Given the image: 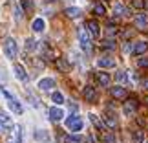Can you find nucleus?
<instances>
[{
	"mask_svg": "<svg viewBox=\"0 0 148 143\" xmlns=\"http://www.w3.org/2000/svg\"><path fill=\"white\" fill-rule=\"evenodd\" d=\"M37 48H38V42L35 41V39H27V41H26V50L27 51H33Z\"/></svg>",
	"mask_w": 148,
	"mask_h": 143,
	"instance_id": "26",
	"label": "nucleus"
},
{
	"mask_svg": "<svg viewBox=\"0 0 148 143\" xmlns=\"http://www.w3.org/2000/svg\"><path fill=\"white\" fill-rule=\"evenodd\" d=\"M132 6L137 8V9H141V8H145V2H143V0H132Z\"/></svg>",
	"mask_w": 148,
	"mask_h": 143,
	"instance_id": "33",
	"label": "nucleus"
},
{
	"mask_svg": "<svg viewBox=\"0 0 148 143\" xmlns=\"http://www.w3.org/2000/svg\"><path fill=\"white\" fill-rule=\"evenodd\" d=\"M145 143H148V141H145Z\"/></svg>",
	"mask_w": 148,
	"mask_h": 143,
	"instance_id": "41",
	"label": "nucleus"
},
{
	"mask_svg": "<svg viewBox=\"0 0 148 143\" xmlns=\"http://www.w3.org/2000/svg\"><path fill=\"white\" fill-rule=\"evenodd\" d=\"M97 66L99 68H104V70H108V68H115V61L112 59V57H99L97 59Z\"/></svg>",
	"mask_w": 148,
	"mask_h": 143,
	"instance_id": "7",
	"label": "nucleus"
},
{
	"mask_svg": "<svg viewBox=\"0 0 148 143\" xmlns=\"http://www.w3.org/2000/svg\"><path fill=\"white\" fill-rule=\"evenodd\" d=\"M95 79H97V83L101 84V86H108V84H110V75H108L106 72H97L95 73Z\"/></svg>",
	"mask_w": 148,
	"mask_h": 143,
	"instance_id": "12",
	"label": "nucleus"
},
{
	"mask_svg": "<svg viewBox=\"0 0 148 143\" xmlns=\"http://www.w3.org/2000/svg\"><path fill=\"white\" fill-rule=\"evenodd\" d=\"M132 140H134V143H145V134H143V130H135V132L132 134Z\"/></svg>",
	"mask_w": 148,
	"mask_h": 143,
	"instance_id": "23",
	"label": "nucleus"
},
{
	"mask_svg": "<svg viewBox=\"0 0 148 143\" xmlns=\"http://www.w3.org/2000/svg\"><path fill=\"white\" fill-rule=\"evenodd\" d=\"M20 4H22V8H24V11H31L33 9V2H31V0H20Z\"/></svg>",
	"mask_w": 148,
	"mask_h": 143,
	"instance_id": "32",
	"label": "nucleus"
},
{
	"mask_svg": "<svg viewBox=\"0 0 148 143\" xmlns=\"http://www.w3.org/2000/svg\"><path fill=\"white\" fill-rule=\"evenodd\" d=\"M104 125L108 128H115L117 127V119L113 117L112 114H106V116H104Z\"/></svg>",
	"mask_w": 148,
	"mask_h": 143,
	"instance_id": "18",
	"label": "nucleus"
},
{
	"mask_svg": "<svg viewBox=\"0 0 148 143\" xmlns=\"http://www.w3.org/2000/svg\"><path fill=\"white\" fill-rule=\"evenodd\" d=\"M44 28H46V22H44V19H40V17L31 22V30L35 31V33H42Z\"/></svg>",
	"mask_w": 148,
	"mask_h": 143,
	"instance_id": "13",
	"label": "nucleus"
},
{
	"mask_svg": "<svg viewBox=\"0 0 148 143\" xmlns=\"http://www.w3.org/2000/svg\"><path fill=\"white\" fill-rule=\"evenodd\" d=\"M124 53H134V48H132V44H130V42H126V44H124Z\"/></svg>",
	"mask_w": 148,
	"mask_h": 143,
	"instance_id": "35",
	"label": "nucleus"
},
{
	"mask_svg": "<svg viewBox=\"0 0 148 143\" xmlns=\"http://www.w3.org/2000/svg\"><path fill=\"white\" fill-rule=\"evenodd\" d=\"M16 143H22V128H16Z\"/></svg>",
	"mask_w": 148,
	"mask_h": 143,
	"instance_id": "36",
	"label": "nucleus"
},
{
	"mask_svg": "<svg viewBox=\"0 0 148 143\" xmlns=\"http://www.w3.org/2000/svg\"><path fill=\"white\" fill-rule=\"evenodd\" d=\"M49 119H51V121H60V119L62 117H64V110H62V108H59V106H51L49 108Z\"/></svg>",
	"mask_w": 148,
	"mask_h": 143,
	"instance_id": "8",
	"label": "nucleus"
},
{
	"mask_svg": "<svg viewBox=\"0 0 148 143\" xmlns=\"http://www.w3.org/2000/svg\"><path fill=\"white\" fill-rule=\"evenodd\" d=\"M135 110H137V101H135V99H130V101L124 103V106H123L124 116H128V117H130V116H134Z\"/></svg>",
	"mask_w": 148,
	"mask_h": 143,
	"instance_id": "6",
	"label": "nucleus"
},
{
	"mask_svg": "<svg viewBox=\"0 0 148 143\" xmlns=\"http://www.w3.org/2000/svg\"><path fill=\"white\" fill-rule=\"evenodd\" d=\"M102 48H106V50H115V41L113 39H110L108 37L104 42H102Z\"/></svg>",
	"mask_w": 148,
	"mask_h": 143,
	"instance_id": "27",
	"label": "nucleus"
},
{
	"mask_svg": "<svg viewBox=\"0 0 148 143\" xmlns=\"http://www.w3.org/2000/svg\"><path fill=\"white\" fill-rule=\"evenodd\" d=\"M115 81H117V83H126V81H128V73L124 72V70H119V72L115 73Z\"/></svg>",
	"mask_w": 148,
	"mask_h": 143,
	"instance_id": "24",
	"label": "nucleus"
},
{
	"mask_svg": "<svg viewBox=\"0 0 148 143\" xmlns=\"http://www.w3.org/2000/svg\"><path fill=\"white\" fill-rule=\"evenodd\" d=\"M81 136H70V138H68V141H70V143H81Z\"/></svg>",
	"mask_w": 148,
	"mask_h": 143,
	"instance_id": "34",
	"label": "nucleus"
},
{
	"mask_svg": "<svg viewBox=\"0 0 148 143\" xmlns=\"http://www.w3.org/2000/svg\"><path fill=\"white\" fill-rule=\"evenodd\" d=\"M0 90H2V94H4L5 97H8V99H13V95H11V94H9V92H8L5 88H0Z\"/></svg>",
	"mask_w": 148,
	"mask_h": 143,
	"instance_id": "38",
	"label": "nucleus"
},
{
	"mask_svg": "<svg viewBox=\"0 0 148 143\" xmlns=\"http://www.w3.org/2000/svg\"><path fill=\"white\" fill-rule=\"evenodd\" d=\"M37 140H42V138H46V132H37Z\"/></svg>",
	"mask_w": 148,
	"mask_h": 143,
	"instance_id": "39",
	"label": "nucleus"
},
{
	"mask_svg": "<svg viewBox=\"0 0 148 143\" xmlns=\"http://www.w3.org/2000/svg\"><path fill=\"white\" fill-rule=\"evenodd\" d=\"M16 51H18V48H16V41L13 37H8L4 41V53H5V57H8V59H15Z\"/></svg>",
	"mask_w": 148,
	"mask_h": 143,
	"instance_id": "1",
	"label": "nucleus"
},
{
	"mask_svg": "<svg viewBox=\"0 0 148 143\" xmlns=\"http://www.w3.org/2000/svg\"><path fill=\"white\" fill-rule=\"evenodd\" d=\"M0 123H2L4 127H8V128L13 127V121H11V117H9V116H5L4 112H0Z\"/></svg>",
	"mask_w": 148,
	"mask_h": 143,
	"instance_id": "21",
	"label": "nucleus"
},
{
	"mask_svg": "<svg viewBox=\"0 0 148 143\" xmlns=\"http://www.w3.org/2000/svg\"><path fill=\"white\" fill-rule=\"evenodd\" d=\"M9 108H11V110H13L15 114H22V112H24L22 105H20V103L15 99V97H13V99H9Z\"/></svg>",
	"mask_w": 148,
	"mask_h": 143,
	"instance_id": "17",
	"label": "nucleus"
},
{
	"mask_svg": "<svg viewBox=\"0 0 148 143\" xmlns=\"http://www.w3.org/2000/svg\"><path fill=\"white\" fill-rule=\"evenodd\" d=\"M51 101H53L55 105H62V103H64V95L60 92H53L51 94Z\"/></svg>",
	"mask_w": 148,
	"mask_h": 143,
	"instance_id": "25",
	"label": "nucleus"
},
{
	"mask_svg": "<svg viewBox=\"0 0 148 143\" xmlns=\"http://www.w3.org/2000/svg\"><path fill=\"white\" fill-rule=\"evenodd\" d=\"M57 66H59V70H60V72H66L68 68H70V66H68V62H66L64 59H57Z\"/></svg>",
	"mask_w": 148,
	"mask_h": 143,
	"instance_id": "31",
	"label": "nucleus"
},
{
	"mask_svg": "<svg viewBox=\"0 0 148 143\" xmlns=\"http://www.w3.org/2000/svg\"><path fill=\"white\" fill-rule=\"evenodd\" d=\"M115 33H117V26H113V24H112V22H110V24H108V26H106V35H108V37H110V39H112L113 35H115Z\"/></svg>",
	"mask_w": 148,
	"mask_h": 143,
	"instance_id": "29",
	"label": "nucleus"
},
{
	"mask_svg": "<svg viewBox=\"0 0 148 143\" xmlns=\"http://www.w3.org/2000/svg\"><path fill=\"white\" fill-rule=\"evenodd\" d=\"M146 50H148L146 42H145V41H137V42H135V46H134V53H135V55H145Z\"/></svg>",
	"mask_w": 148,
	"mask_h": 143,
	"instance_id": "15",
	"label": "nucleus"
},
{
	"mask_svg": "<svg viewBox=\"0 0 148 143\" xmlns=\"http://www.w3.org/2000/svg\"><path fill=\"white\" fill-rule=\"evenodd\" d=\"M55 86V81L51 77H44V79H40V81H38V88L40 90H44V92H48V90H51Z\"/></svg>",
	"mask_w": 148,
	"mask_h": 143,
	"instance_id": "10",
	"label": "nucleus"
},
{
	"mask_svg": "<svg viewBox=\"0 0 148 143\" xmlns=\"http://www.w3.org/2000/svg\"><path fill=\"white\" fill-rule=\"evenodd\" d=\"M15 17H16V19H20V17H22V9L18 8V6L15 8Z\"/></svg>",
	"mask_w": 148,
	"mask_h": 143,
	"instance_id": "37",
	"label": "nucleus"
},
{
	"mask_svg": "<svg viewBox=\"0 0 148 143\" xmlns=\"http://www.w3.org/2000/svg\"><path fill=\"white\" fill-rule=\"evenodd\" d=\"M137 66H139V68H145V70L148 68V57H146V55H141L139 59H137Z\"/></svg>",
	"mask_w": 148,
	"mask_h": 143,
	"instance_id": "28",
	"label": "nucleus"
},
{
	"mask_svg": "<svg viewBox=\"0 0 148 143\" xmlns=\"http://www.w3.org/2000/svg\"><path fill=\"white\" fill-rule=\"evenodd\" d=\"M93 13L97 15V17H104V15H106V8H104V4L97 2V4L93 6Z\"/></svg>",
	"mask_w": 148,
	"mask_h": 143,
	"instance_id": "20",
	"label": "nucleus"
},
{
	"mask_svg": "<svg viewBox=\"0 0 148 143\" xmlns=\"http://www.w3.org/2000/svg\"><path fill=\"white\" fill-rule=\"evenodd\" d=\"M66 127L68 130H71V132H79V130H82V119L79 117V116H70V117H66Z\"/></svg>",
	"mask_w": 148,
	"mask_h": 143,
	"instance_id": "2",
	"label": "nucleus"
},
{
	"mask_svg": "<svg viewBox=\"0 0 148 143\" xmlns=\"http://www.w3.org/2000/svg\"><path fill=\"white\" fill-rule=\"evenodd\" d=\"M13 70H15V77L18 79V81H27L26 68L22 66V64H15V66H13Z\"/></svg>",
	"mask_w": 148,
	"mask_h": 143,
	"instance_id": "11",
	"label": "nucleus"
},
{
	"mask_svg": "<svg viewBox=\"0 0 148 143\" xmlns=\"http://www.w3.org/2000/svg\"><path fill=\"white\" fill-rule=\"evenodd\" d=\"M82 95H84V99L86 101H90V103H93L95 99H97V92H95V88L93 86H84V90H82Z\"/></svg>",
	"mask_w": 148,
	"mask_h": 143,
	"instance_id": "9",
	"label": "nucleus"
},
{
	"mask_svg": "<svg viewBox=\"0 0 148 143\" xmlns=\"http://www.w3.org/2000/svg\"><path fill=\"white\" fill-rule=\"evenodd\" d=\"M79 44H81V48L86 51V53L92 51V42H90V37H88V33L84 31V30L79 31Z\"/></svg>",
	"mask_w": 148,
	"mask_h": 143,
	"instance_id": "3",
	"label": "nucleus"
},
{
	"mask_svg": "<svg viewBox=\"0 0 148 143\" xmlns=\"http://www.w3.org/2000/svg\"><path fill=\"white\" fill-rule=\"evenodd\" d=\"M90 121H92V123H93V125H95V127H97L99 130H102V128H104V127H106V125H104V123H102V121H101V119H99L97 116H95V114H90Z\"/></svg>",
	"mask_w": 148,
	"mask_h": 143,
	"instance_id": "22",
	"label": "nucleus"
},
{
	"mask_svg": "<svg viewBox=\"0 0 148 143\" xmlns=\"http://www.w3.org/2000/svg\"><path fill=\"white\" fill-rule=\"evenodd\" d=\"M110 94H112V97H115V99H123V97H126V90H124V86H112Z\"/></svg>",
	"mask_w": 148,
	"mask_h": 143,
	"instance_id": "14",
	"label": "nucleus"
},
{
	"mask_svg": "<svg viewBox=\"0 0 148 143\" xmlns=\"http://www.w3.org/2000/svg\"><path fill=\"white\" fill-rule=\"evenodd\" d=\"M102 141L104 143H115V136L110 134V132H104L102 134Z\"/></svg>",
	"mask_w": 148,
	"mask_h": 143,
	"instance_id": "30",
	"label": "nucleus"
},
{
	"mask_svg": "<svg viewBox=\"0 0 148 143\" xmlns=\"http://www.w3.org/2000/svg\"><path fill=\"white\" fill-rule=\"evenodd\" d=\"M134 24H135L137 30H148V13H139L135 17Z\"/></svg>",
	"mask_w": 148,
	"mask_h": 143,
	"instance_id": "4",
	"label": "nucleus"
},
{
	"mask_svg": "<svg viewBox=\"0 0 148 143\" xmlns=\"http://www.w3.org/2000/svg\"><path fill=\"white\" fill-rule=\"evenodd\" d=\"M113 15L115 17H124L126 15V6L121 4V2H115L113 4Z\"/></svg>",
	"mask_w": 148,
	"mask_h": 143,
	"instance_id": "16",
	"label": "nucleus"
},
{
	"mask_svg": "<svg viewBox=\"0 0 148 143\" xmlns=\"http://www.w3.org/2000/svg\"><path fill=\"white\" fill-rule=\"evenodd\" d=\"M141 86H143L145 90H148V79H145V81H143V83H141Z\"/></svg>",
	"mask_w": 148,
	"mask_h": 143,
	"instance_id": "40",
	"label": "nucleus"
},
{
	"mask_svg": "<svg viewBox=\"0 0 148 143\" xmlns=\"http://www.w3.org/2000/svg\"><path fill=\"white\" fill-rule=\"evenodd\" d=\"M64 13H66V17H70V19H77V17H81V9L79 8H66Z\"/></svg>",
	"mask_w": 148,
	"mask_h": 143,
	"instance_id": "19",
	"label": "nucleus"
},
{
	"mask_svg": "<svg viewBox=\"0 0 148 143\" xmlns=\"http://www.w3.org/2000/svg\"><path fill=\"white\" fill-rule=\"evenodd\" d=\"M86 30H88V33H90L93 39H99V35H101V28H99V24H97L95 20H88V22H86Z\"/></svg>",
	"mask_w": 148,
	"mask_h": 143,
	"instance_id": "5",
	"label": "nucleus"
}]
</instances>
